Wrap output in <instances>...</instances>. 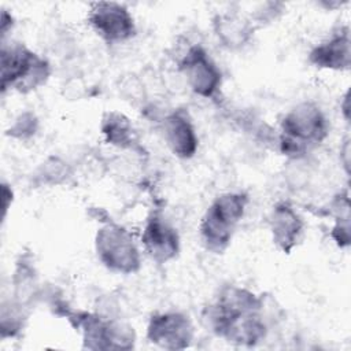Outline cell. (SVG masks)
Returning <instances> with one entry per match:
<instances>
[{
    "instance_id": "21",
    "label": "cell",
    "mask_w": 351,
    "mask_h": 351,
    "mask_svg": "<svg viewBox=\"0 0 351 351\" xmlns=\"http://www.w3.org/2000/svg\"><path fill=\"white\" fill-rule=\"evenodd\" d=\"M348 92L346 93V96H344V117H346V119H348Z\"/></svg>"
},
{
    "instance_id": "4",
    "label": "cell",
    "mask_w": 351,
    "mask_h": 351,
    "mask_svg": "<svg viewBox=\"0 0 351 351\" xmlns=\"http://www.w3.org/2000/svg\"><path fill=\"white\" fill-rule=\"evenodd\" d=\"M51 67L41 58L21 43L1 45V90L14 89L29 93L44 85L49 78Z\"/></svg>"
},
{
    "instance_id": "5",
    "label": "cell",
    "mask_w": 351,
    "mask_h": 351,
    "mask_svg": "<svg viewBox=\"0 0 351 351\" xmlns=\"http://www.w3.org/2000/svg\"><path fill=\"white\" fill-rule=\"evenodd\" d=\"M66 318L75 329H81L84 347L88 350H130L134 346L133 328L114 318L71 310Z\"/></svg>"
},
{
    "instance_id": "12",
    "label": "cell",
    "mask_w": 351,
    "mask_h": 351,
    "mask_svg": "<svg viewBox=\"0 0 351 351\" xmlns=\"http://www.w3.org/2000/svg\"><path fill=\"white\" fill-rule=\"evenodd\" d=\"M308 62L318 69L348 70L351 64L350 29L339 27L328 40L315 45L308 53Z\"/></svg>"
},
{
    "instance_id": "17",
    "label": "cell",
    "mask_w": 351,
    "mask_h": 351,
    "mask_svg": "<svg viewBox=\"0 0 351 351\" xmlns=\"http://www.w3.org/2000/svg\"><path fill=\"white\" fill-rule=\"evenodd\" d=\"M38 128V121L36 118V115L33 112H23L21 114L15 122L12 123V126L8 130V134L11 137L19 138V140H25L32 137Z\"/></svg>"
},
{
    "instance_id": "6",
    "label": "cell",
    "mask_w": 351,
    "mask_h": 351,
    "mask_svg": "<svg viewBox=\"0 0 351 351\" xmlns=\"http://www.w3.org/2000/svg\"><path fill=\"white\" fill-rule=\"evenodd\" d=\"M95 248L99 261L111 271L133 274L141 267V255L132 233L115 222H107L97 230Z\"/></svg>"
},
{
    "instance_id": "14",
    "label": "cell",
    "mask_w": 351,
    "mask_h": 351,
    "mask_svg": "<svg viewBox=\"0 0 351 351\" xmlns=\"http://www.w3.org/2000/svg\"><path fill=\"white\" fill-rule=\"evenodd\" d=\"M214 34L228 49L243 48L254 34V25L250 19L237 12H221L213 19Z\"/></svg>"
},
{
    "instance_id": "2",
    "label": "cell",
    "mask_w": 351,
    "mask_h": 351,
    "mask_svg": "<svg viewBox=\"0 0 351 351\" xmlns=\"http://www.w3.org/2000/svg\"><path fill=\"white\" fill-rule=\"evenodd\" d=\"M247 204L248 196L244 192H226L213 200L199 226L200 239L207 251L222 254L229 247Z\"/></svg>"
},
{
    "instance_id": "20",
    "label": "cell",
    "mask_w": 351,
    "mask_h": 351,
    "mask_svg": "<svg viewBox=\"0 0 351 351\" xmlns=\"http://www.w3.org/2000/svg\"><path fill=\"white\" fill-rule=\"evenodd\" d=\"M12 26V16L7 12V11H3L1 14V34L5 36L7 34V26Z\"/></svg>"
},
{
    "instance_id": "11",
    "label": "cell",
    "mask_w": 351,
    "mask_h": 351,
    "mask_svg": "<svg viewBox=\"0 0 351 351\" xmlns=\"http://www.w3.org/2000/svg\"><path fill=\"white\" fill-rule=\"evenodd\" d=\"M162 133L171 154L180 159L195 156L199 145L195 125L185 108H176L162 121Z\"/></svg>"
},
{
    "instance_id": "16",
    "label": "cell",
    "mask_w": 351,
    "mask_h": 351,
    "mask_svg": "<svg viewBox=\"0 0 351 351\" xmlns=\"http://www.w3.org/2000/svg\"><path fill=\"white\" fill-rule=\"evenodd\" d=\"M23 303L15 300L10 302L7 306L3 303L1 306V319H0V332L1 337H14L19 333V330L23 328V322L26 319L25 311H23Z\"/></svg>"
},
{
    "instance_id": "9",
    "label": "cell",
    "mask_w": 351,
    "mask_h": 351,
    "mask_svg": "<svg viewBox=\"0 0 351 351\" xmlns=\"http://www.w3.org/2000/svg\"><path fill=\"white\" fill-rule=\"evenodd\" d=\"M193 336L191 318L180 311L156 313L147 326V339L165 350H184L191 346Z\"/></svg>"
},
{
    "instance_id": "3",
    "label": "cell",
    "mask_w": 351,
    "mask_h": 351,
    "mask_svg": "<svg viewBox=\"0 0 351 351\" xmlns=\"http://www.w3.org/2000/svg\"><path fill=\"white\" fill-rule=\"evenodd\" d=\"M263 306L262 296L252 291L237 285H223L215 300L204 307L202 317L206 328L223 339L239 321L262 313Z\"/></svg>"
},
{
    "instance_id": "18",
    "label": "cell",
    "mask_w": 351,
    "mask_h": 351,
    "mask_svg": "<svg viewBox=\"0 0 351 351\" xmlns=\"http://www.w3.org/2000/svg\"><path fill=\"white\" fill-rule=\"evenodd\" d=\"M335 219H336V222L332 228L330 236L340 248H347L350 245V240H351L350 217H337Z\"/></svg>"
},
{
    "instance_id": "19",
    "label": "cell",
    "mask_w": 351,
    "mask_h": 351,
    "mask_svg": "<svg viewBox=\"0 0 351 351\" xmlns=\"http://www.w3.org/2000/svg\"><path fill=\"white\" fill-rule=\"evenodd\" d=\"M1 195H3V217H5L7 214V210H8V200L12 202V191L11 188H8V185L5 182H3L1 185Z\"/></svg>"
},
{
    "instance_id": "7",
    "label": "cell",
    "mask_w": 351,
    "mask_h": 351,
    "mask_svg": "<svg viewBox=\"0 0 351 351\" xmlns=\"http://www.w3.org/2000/svg\"><path fill=\"white\" fill-rule=\"evenodd\" d=\"M178 70L193 93L204 99H214L222 84V74L207 51L200 45H191L178 60Z\"/></svg>"
},
{
    "instance_id": "13",
    "label": "cell",
    "mask_w": 351,
    "mask_h": 351,
    "mask_svg": "<svg viewBox=\"0 0 351 351\" xmlns=\"http://www.w3.org/2000/svg\"><path fill=\"white\" fill-rule=\"evenodd\" d=\"M270 232L273 243L285 254L300 243L304 233V222L296 210L287 202L277 203L270 214Z\"/></svg>"
},
{
    "instance_id": "10",
    "label": "cell",
    "mask_w": 351,
    "mask_h": 351,
    "mask_svg": "<svg viewBox=\"0 0 351 351\" xmlns=\"http://www.w3.org/2000/svg\"><path fill=\"white\" fill-rule=\"evenodd\" d=\"M141 243L148 256L159 265L177 258L181 245L177 229L160 211H154L148 215L143 229Z\"/></svg>"
},
{
    "instance_id": "1",
    "label": "cell",
    "mask_w": 351,
    "mask_h": 351,
    "mask_svg": "<svg viewBox=\"0 0 351 351\" xmlns=\"http://www.w3.org/2000/svg\"><path fill=\"white\" fill-rule=\"evenodd\" d=\"M328 134L329 122L319 106L300 101L281 119L278 147L284 155L299 159L313 145L322 143Z\"/></svg>"
},
{
    "instance_id": "8",
    "label": "cell",
    "mask_w": 351,
    "mask_h": 351,
    "mask_svg": "<svg viewBox=\"0 0 351 351\" xmlns=\"http://www.w3.org/2000/svg\"><path fill=\"white\" fill-rule=\"evenodd\" d=\"M88 23L95 33L108 44H119L136 36V23L130 11L121 3H92Z\"/></svg>"
},
{
    "instance_id": "15",
    "label": "cell",
    "mask_w": 351,
    "mask_h": 351,
    "mask_svg": "<svg viewBox=\"0 0 351 351\" xmlns=\"http://www.w3.org/2000/svg\"><path fill=\"white\" fill-rule=\"evenodd\" d=\"M106 143L121 149H136L138 147L136 130L130 119L118 111L104 112L100 123Z\"/></svg>"
}]
</instances>
